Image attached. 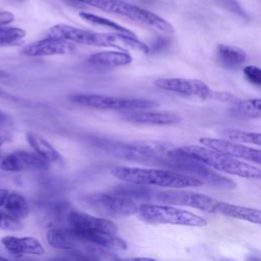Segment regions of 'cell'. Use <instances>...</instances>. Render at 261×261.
I'll list each match as a JSON object with an SVG mask.
<instances>
[{
	"instance_id": "cell-20",
	"label": "cell",
	"mask_w": 261,
	"mask_h": 261,
	"mask_svg": "<svg viewBox=\"0 0 261 261\" xmlns=\"http://www.w3.org/2000/svg\"><path fill=\"white\" fill-rule=\"evenodd\" d=\"M2 209L5 213L17 220L25 218L30 213L28 201L21 194L17 192H8Z\"/></svg>"
},
{
	"instance_id": "cell-7",
	"label": "cell",
	"mask_w": 261,
	"mask_h": 261,
	"mask_svg": "<svg viewBox=\"0 0 261 261\" xmlns=\"http://www.w3.org/2000/svg\"><path fill=\"white\" fill-rule=\"evenodd\" d=\"M71 100L77 104L102 110L135 111L157 107L159 104L153 100L116 98L97 94H79L71 97Z\"/></svg>"
},
{
	"instance_id": "cell-16",
	"label": "cell",
	"mask_w": 261,
	"mask_h": 261,
	"mask_svg": "<svg viewBox=\"0 0 261 261\" xmlns=\"http://www.w3.org/2000/svg\"><path fill=\"white\" fill-rule=\"evenodd\" d=\"M215 213H219L228 217L238 218L242 220L249 221L251 223L260 224L261 218H260V210L245 206H240L236 204L225 203V202H219L216 206Z\"/></svg>"
},
{
	"instance_id": "cell-11",
	"label": "cell",
	"mask_w": 261,
	"mask_h": 261,
	"mask_svg": "<svg viewBox=\"0 0 261 261\" xmlns=\"http://www.w3.org/2000/svg\"><path fill=\"white\" fill-rule=\"evenodd\" d=\"M155 86L185 96H194L201 99H209L211 89L202 81L184 77H164L155 81Z\"/></svg>"
},
{
	"instance_id": "cell-29",
	"label": "cell",
	"mask_w": 261,
	"mask_h": 261,
	"mask_svg": "<svg viewBox=\"0 0 261 261\" xmlns=\"http://www.w3.org/2000/svg\"><path fill=\"white\" fill-rule=\"evenodd\" d=\"M14 20V14L10 11H0V27H6Z\"/></svg>"
},
{
	"instance_id": "cell-4",
	"label": "cell",
	"mask_w": 261,
	"mask_h": 261,
	"mask_svg": "<svg viewBox=\"0 0 261 261\" xmlns=\"http://www.w3.org/2000/svg\"><path fill=\"white\" fill-rule=\"evenodd\" d=\"M82 3L89 4L98 9L106 12L118 14L135 21L144 23L145 25L156 29L160 32L171 34L173 33V27L159 15L136 6L134 4L121 1V0H77Z\"/></svg>"
},
{
	"instance_id": "cell-9",
	"label": "cell",
	"mask_w": 261,
	"mask_h": 261,
	"mask_svg": "<svg viewBox=\"0 0 261 261\" xmlns=\"http://www.w3.org/2000/svg\"><path fill=\"white\" fill-rule=\"evenodd\" d=\"M68 228L74 232H104L116 234L117 225L106 218L97 217L77 210H69L66 213Z\"/></svg>"
},
{
	"instance_id": "cell-14",
	"label": "cell",
	"mask_w": 261,
	"mask_h": 261,
	"mask_svg": "<svg viewBox=\"0 0 261 261\" xmlns=\"http://www.w3.org/2000/svg\"><path fill=\"white\" fill-rule=\"evenodd\" d=\"M1 243L4 249L13 256L33 255L41 256L45 253V249L42 243L34 237H13L6 236L2 238Z\"/></svg>"
},
{
	"instance_id": "cell-38",
	"label": "cell",
	"mask_w": 261,
	"mask_h": 261,
	"mask_svg": "<svg viewBox=\"0 0 261 261\" xmlns=\"http://www.w3.org/2000/svg\"><path fill=\"white\" fill-rule=\"evenodd\" d=\"M19 1H22V0H19Z\"/></svg>"
},
{
	"instance_id": "cell-31",
	"label": "cell",
	"mask_w": 261,
	"mask_h": 261,
	"mask_svg": "<svg viewBox=\"0 0 261 261\" xmlns=\"http://www.w3.org/2000/svg\"><path fill=\"white\" fill-rule=\"evenodd\" d=\"M115 261H157L153 258H146V257H134V258H122L116 259Z\"/></svg>"
},
{
	"instance_id": "cell-28",
	"label": "cell",
	"mask_w": 261,
	"mask_h": 261,
	"mask_svg": "<svg viewBox=\"0 0 261 261\" xmlns=\"http://www.w3.org/2000/svg\"><path fill=\"white\" fill-rule=\"evenodd\" d=\"M244 75L246 76V79L256 85V86H260L261 85V70L259 67L255 66V65H248L244 68L243 70Z\"/></svg>"
},
{
	"instance_id": "cell-36",
	"label": "cell",
	"mask_w": 261,
	"mask_h": 261,
	"mask_svg": "<svg viewBox=\"0 0 261 261\" xmlns=\"http://www.w3.org/2000/svg\"><path fill=\"white\" fill-rule=\"evenodd\" d=\"M0 261H10V260H8V259H6V258L0 256Z\"/></svg>"
},
{
	"instance_id": "cell-17",
	"label": "cell",
	"mask_w": 261,
	"mask_h": 261,
	"mask_svg": "<svg viewBox=\"0 0 261 261\" xmlns=\"http://www.w3.org/2000/svg\"><path fill=\"white\" fill-rule=\"evenodd\" d=\"M133 57L127 52L122 51H102L91 55L88 62L100 67H117L130 64Z\"/></svg>"
},
{
	"instance_id": "cell-1",
	"label": "cell",
	"mask_w": 261,
	"mask_h": 261,
	"mask_svg": "<svg viewBox=\"0 0 261 261\" xmlns=\"http://www.w3.org/2000/svg\"><path fill=\"white\" fill-rule=\"evenodd\" d=\"M48 37L59 38L71 43H77L88 46L112 47L120 50H138L143 53H149V46L137 39V37L125 36L121 34L98 33L79 29L65 23H58L51 27L47 32Z\"/></svg>"
},
{
	"instance_id": "cell-33",
	"label": "cell",
	"mask_w": 261,
	"mask_h": 261,
	"mask_svg": "<svg viewBox=\"0 0 261 261\" xmlns=\"http://www.w3.org/2000/svg\"><path fill=\"white\" fill-rule=\"evenodd\" d=\"M7 122H8V116L3 111L0 110V126L5 125Z\"/></svg>"
},
{
	"instance_id": "cell-26",
	"label": "cell",
	"mask_w": 261,
	"mask_h": 261,
	"mask_svg": "<svg viewBox=\"0 0 261 261\" xmlns=\"http://www.w3.org/2000/svg\"><path fill=\"white\" fill-rule=\"evenodd\" d=\"M213 1L239 17H242L245 19L248 17L245 9L242 7V5L238 0H213Z\"/></svg>"
},
{
	"instance_id": "cell-27",
	"label": "cell",
	"mask_w": 261,
	"mask_h": 261,
	"mask_svg": "<svg viewBox=\"0 0 261 261\" xmlns=\"http://www.w3.org/2000/svg\"><path fill=\"white\" fill-rule=\"evenodd\" d=\"M22 226L20 220H17L7 213H5L3 210H0V228L1 229H10L15 230Z\"/></svg>"
},
{
	"instance_id": "cell-8",
	"label": "cell",
	"mask_w": 261,
	"mask_h": 261,
	"mask_svg": "<svg viewBox=\"0 0 261 261\" xmlns=\"http://www.w3.org/2000/svg\"><path fill=\"white\" fill-rule=\"evenodd\" d=\"M155 198L164 204L175 206H188L209 213H215L218 201L204 194L186 191L181 189H171L158 192Z\"/></svg>"
},
{
	"instance_id": "cell-25",
	"label": "cell",
	"mask_w": 261,
	"mask_h": 261,
	"mask_svg": "<svg viewBox=\"0 0 261 261\" xmlns=\"http://www.w3.org/2000/svg\"><path fill=\"white\" fill-rule=\"evenodd\" d=\"M25 37V31L17 27H0V46L18 44Z\"/></svg>"
},
{
	"instance_id": "cell-30",
	"label": "cell",
	"mask_w": 261,
	"mask_h": 261,
	"mask_svg": "<svg viewBox=\"0 0 261 261\" xmlns=\"http://www.w3.org/2000/svg\"><path fill=\"white\" fill-rule=\"evenodd\" d=\"M168 44V41L166 39H159L153 44V50H159L164 48Z\"/></svg>"
},
{
	"instance_id": "cell-37",
	"label": "cell",
	"mask_w": 261,
	"mask_h": 261,
	"mask_svg": "<svg viewBox=\"0 0 261 261\" xmlns=\"http://www.w3.org/2000/svg\"><path fill=\"white\" fill-rule=\"evenodd\" d=\"M74 1H77V0H74Z\"/></svg>"
},
{
	"instance_id": "cell-15",
	"label": "cell",
	"mask_w": 261,
	"mask_h": 261,
	"mask_svg": "<svg viewBox=\"0 0 261 261\" xmlns=\"http://www.w3.org/2000/svg\"><path fill=\"white\" fill-rule=\"evenodd\" d=\"M122 118L133 123L154 125H171L179 122L180 120V117L174 113L144 110L127 111L122 115Z\"/></svg>"
},
{
	"instance_id": "cell-19",
	"label": "cell",
	"mask_w": 261,
	"mask_h": 261,
	"mask_svg": "<svg viewBox=\"0 0 261 261\" xmlns=\"http://www.w3.org/2000/svg\"><path fill=\"white\" fill-rule=\"evenodd\" d=\"M216 59L222 67L234 69L246 61L247 55L246 52L239 47L219 44L216 48Z\"/></svg>"
},
{
	"instance_id": "cell-6",
	"label": "cell",
	"mask_w": 261,
	"mask_h": 261,
	"mask_svg": "<svg viewBox=\"0 0 261 261\" xmlns=\"http://www.w3.org/2000/svg\"><path fill=\"white\" fill-rule=\"evenodd\" d=\"M82 204L102 217H124L138 212L139 205L113 193H88L81 197Z\"/></svg>"
},
{
	"instance_id": "cell-22",
	"label": "cell",
	"mask_w": 261,
	"mask_h": 261,
	"mask_svg": "<svg viewBox=\"0 0 261 261\" xmlns=\"http://www.w3.org/2000/svg\"><path fill=\"white\" fill-rule=\"evenodd\" d=\"M112 193L115 195L130 199L133 201L135 200L146 201V200H149L152 196V191L148 187L142 186V185L129 184V182H127V185L115 187Z\"/></svg>"
},
{
	"instance_id": "cell-12",
	"label": "cell",
	"mask_w": 261,
	"mask_h": 261,
	"mask_svg": "<svg viewBox=\"0 0 261 261\" xmlns=\"http://www.w3.org/2000/svg\"><path fill=\"white\" fill-rule=\"evenodd\" d=\"M49 163L37 153L18 150L6 155L0 162V168L5 171L20 172L48 168Z\"/></svg>"
},
{
	"instance_id": "cell-13",
	"label": "cell",
	"mask_w": 261,
	"mask_h": 261,
	"mask_svg": "<svg viewBox=\"0 0 261 261\" xmlns=\"http://www.w3.org/2000/svg\"><path fill=\"white\" fill-rule=\"evenodd\" d=\"M75 51L73 43L53 37H47L25 45L21 53L27 56H53L65 55Z\"/></svg>"
},
{
	"instance_id": "cell-34",
	"label": "cell",
	"mask_w": 261,
	"mask_h": 261,
	"mask_svg": "<svg viewBox=\"0 0 261 261\" xmlns=\"http://www.w3.org/2000/svg\"><path fill=\"white\" fill-rule=\"evenodd\" d=\"M247 261H260V259L258 257H256V256H249L247 258Z\"/></svg>"
},
{
	"instance_id": "cell-3",
	"label": "cell",
	"mask_w": 261,
	"mask_h": 261,
	"mask_svg": "<svg viewBox=\"0 0 261 261\" xmlns=\"http://www.w3.org/2000/svg\"><path fill=\"white\" fill-rule=\"evenodd\" d=\"M180 150L188 156L216 170L253 179H260L261 177V170L259 167L218 153L206 147L188 145L181 147Z\"/></svg>"
},
{
	"instance_id": "cell-5",
	"label": "cell",
	"mask_w": 261,
	"mask_h": 261,
	"mask_svg": "<svg viewBox=\"0 0 261 261\" xmlns=\"http://www.w3.org/2000/svg\"><path fill=\"white\" fill-rule=\"evenodd\" d=\"M137 213L144 221L151 224H175L193 227L207 225V220L204 217L171 205L141 204Z\"/></svg>"
},
{
	"instance_id": "cell-23",
	"label": "cell",
	"mask_w": 261,
	"mask_h": 261,
	"mask_svg": "<svg viewBox=\"0 0 261 261\" xmlns=\"http://www.w3.org/2000/svg\"><path fill=\"white\" fill-rule=\"evenodd\" d=\"M80 16L85 19L86 21L96 24V25H100V27H107L111 30H113L115 33L117 34H121V35H125V36H130V37H137L130 30L114 22L113 20H110L108 18H105L103 16L100 15H96L90 12H81Z\"/></svg>"
},
{
	"instance_id": "cell-32",
	"label": "cell",
	"mask_w": 261,
	"mask_h": 261,
	"mask_svg": "<svg viewBox=\"0 0 261 261\" xmlns=\"http://www.w3.org/2000/svg\"><path fill=\"white\" fill-rule=\"evenodd\" d=\"M8 190H6V189H0V208H2L3 207V205H4V202H5V200H6V197H7V195H8Z\"/></svg>"
},
{
	"instance_id": "cell-2",
	"label": "cell",
	"mask_w": 261,
	"mask_h": 261,
	"mask_svg": "<svg viewBox=\"0 0 261 261\" xmlns=\"http://www.w3.org/2000/svg\"><path fill=\"white\" fill-rule=\"evenodd\" d=\"M111 173L122 181L146 187L157 186L162 188L182 189L197 188L203 185L198 178L174 170L116 166L111 169Z\"/></svg>"
},
{
	"instance_id": "cell-21",
	"label": "cell",
	"mask_w": 261,
	"mask_h": 261,
	"mask_svg": "<svg viewBox=\"0 0 261 261\" xmlns=\"http://www.w3.org/2000/svg\"><path fill=\"white\" fill-rule=\"evenodd\" d=\"M261 100L259 98L237 101L230 109L231 115L239 118H260Z\"/></svg>"
},
{
	"instance_id": "cell-35",
	"label": "cell",
	"mask_w": 261,
	"mask_h": 261,
	"mask_svg": "<svg viewBox=\"0 0 261 261\" xmlns=\"http://www.w3.org/2000/svg\"><path fill=\"white\" fill-rule=\"evenodd\" d=\"M1 77H8V73H7L6 71L0 69V79H1Z\"/></svg>"
},
{
	"instance_id": "cell-10",
	"label": "cell",
	"mask_w": 261,
	"mask_h": 261,
	"mask_svg": "<svg viewBox=\"0 0 261 261\" xmlns=\"http://www.w3.org/2000/svg\"><path fill=\"white\" fill-rule=\"evenodd\" d=\"M200 143L204 147L214 150L218 153L224 154L232 158H241L256 164L261 163V152L259 149L251 148L243 144L231 142L225 139H216V138H201Z\"/></svg>"
},
{
	"instance_id": "cell-18",
	"label": "cell",
	"mask_w": 261,
	"mask_h": 261,
	"mask_svg": "<svg viewBox=\"0 0 261 261\" xmlns=\"http://www.w3.org/2000/svg\"><path fill=\"white\" fill-rule=\"evenodd\" d=\"M25 139L29 145L33 148L34 152L42 157L44 160H46L48 163L62 162V157L60 153L47 140H45L38 134L28 132L25 135Z\"/></svg>"
},
{
	"instance_id": "cell-24",
	"label": "cell",
	"mask_w": 261,
	"mask_h": 261,
	"mask_svg": "<svg viewBox=\"0 0 261 261\" xmlns=\"http://www.w3.org/2000/svg\"><path fill=\"white\" fill-rule=\"evenodd\" d=\"M221 135L224 137L225 140L231 141V142H240V143H248L260 146V134L259 133H253V132H245L240 129H223L221 130Z\"/></svg>"
}]
</instances>
